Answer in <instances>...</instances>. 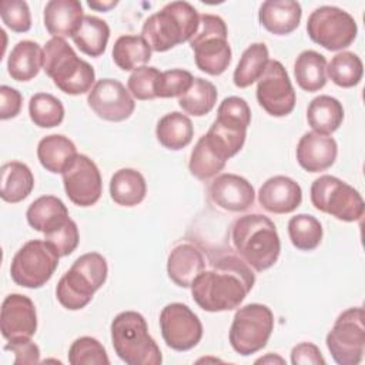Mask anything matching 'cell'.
Here are the masks:
<instances>
[{
  "mask_svg": "<svg viewBox=\"0 0 365 365\" xmlns=\"http://www.w3.org/2000/svg\"><path fill=\"white\" fill-rule=\"evenodd\" d=\"M151 48L141 36H120L113 46V61L124 71L145 66L151 58Z\"/></svg>",
  "mask_w": 365,
  "mask_h": 365,
  "instance_id": "obj_33",
  "label": "cell"
},
{
  "mask_svg": "<svg viewBox=\"0 0 365 365\" xmlns=\"http://www.w3.org/2000/svg\"><path fill=\"white\" fill-rule=\"evenodd\" d=\"M217 117H222L248 127L251 123V110L244 98L231 96L221 101L217 110Z\"/></svg>",
  "mask_w": 365,
  "mask_h": 365,
  "instance_id": "obj_45",
  "label": "cell"
},
{
  "mask_svg": "<svg viewBox=\"0 0 365 365\" xmlns=\"http://www.w3.org/2000/svg\"><path fill=\"white\" fill-rule=\"evenodd\" d=\"M364 73L361 58L352 51H341L335 54L327 64V77L339 87L349 88L359 84Z\"/></svg>",
  "mask_w": 365,
  "mask_h": 365,
  "instance_id": "obj_36",
  "label": "cell"
},
{
  "mask_svg": "<svg viewBox=\"0 0 365 365\" xmlns=\"http://www.w3.org/2000/svg\"><path fill=\"white\" fill-rule=\"evenodd\" d=\"M87 4H88L90 9H94L97 11H108L110 9L115 7L118 4V1L117 0H111V1H98V0L93 1V0H88Z\"/></svg>",
  "mask_w": 365,
  "mask_h": 365,
  "instance_id": "obj_49",
  "label": "cell"
},
{
  "mask_svg": "<svg viewBox=\"0 0 365 365\" xmlns=\"http://www.w3.org/2000/svg\"><path fill=\"white\" fill-rule=\"evenodd\" d=\"M254 284L251 267L238 255L224 254L211 261V269H204L190 288L201 309L222 312L238 308Z\"/></svg>",
  "mask_w": 365,
  "mask_h": 365,
  "instance_id": "obj_1",
  "label": "cell"
},
{
  "mask_svg": "<svg viewBox=\"0 0 365 365\" xmlns=\"http://www.w3.org/2000/svg\"><path fill=\"white\" fill-rule=\"evenodd\" d=\"M294 76L302 90L308 93L321 90L327 84L325 57L318 51L304 50L294 63Z\"/></svg>",
  "mask_w": 365,
  "mask_h": 365,
  "instance_id": "obj_32",
  "label": "cell"
},
{
  "mask_svg": "<svg viewBox=\"0 0 365 365\" xmlns=\"http://www.w3.org/2000/svg\"><path fill=\"white\" fill-rule=\"evenodd\" d=\"M258 104L272 117H285L295 107V90L285 67L278 60H269L257 84Z\"/></svg>",
  "mask_w": 365,
  "mask_h": 365,
  "instance_id": "obj_13",
  "label": "cell"
},
{
  "mask_svg": "<svg viewBox=\"0 0 365 365\" xmlns=\"http://www.w3.org/2000/svg\"><path fill=\"white\" fill-rule=\"evenodd\" d=\"M224 160H221L208 145V143L205 141V137L201 135L200 140L197 141V144L194 145L191 155H190V163H188V168L190 173L201 180H210L212 177H215L220 171L224 170L225 167Z\"/></svg>",
  "mask_w": 365,
  "mask_h": 365,
  "instance_id": "obj_39",
  "label": "cell"
},
{
  "mask_svg": "<svg viewBox=\"0 0 365 365\" xmlns=\"http://www.w3.org/2000/svg\"><path fill=\"white\" fill-rule=\"evenodd\" d=\"M344 120V107L335 97L322 94L311 100L307 108L309 127L319 134L329 135L339 128Z\"/></svg>",
  "mask_w": 365,
  "mask_h": 365,
  "instance_id": "obj_27",
  "label": "cell"
},
{
  "mask_svg": "<svg viewBox=\"0 0 365 365\" xmlns=\"http://www.w3.org/2000/svg\"><path fill=\"white\" fill-rule=\"evenodd\" d=\"M63 184L68 200L78 207L94 205L103 192L100 170L84 154H77L63 171Z\"/></svg>",
  "mask_w": 365,
  "mask_h": 365,
  "instance_id": "obj_15",
  "label": "cell"
},
{
  "mask_svg": "<svg viewBox=\"0 0 365 365\" xmlns=\"http://www.w3.org/2000/svg\"><path fill=\"white\" fill-rule=\"evenodd\" d=\"M288 235L295 248L312 251L321 244L322 225L314 215L297 214L288 221Z\"/></svg>",
  "mask_w": 365,
  "mask_h": 365,
  "instance_id": "obj_37",
  "label": "cell"
},
{
  "mask_svg": "<svg viewBox=\"0 0 365 365\" xmlns=\"http://www.w3.org/2000/svg\"><path fill=\"white\" fill-rule=\"evenodd\" d=\"M210 197L220 208L241 212L254 204L255 190L247 178L228 173L214 178L210 185Z\"/></svg>",
  "mask_w": 365,
  "mask_h": 365,
  "instance_id": "obj_18",
  "label": "cell"
},
{
  "mask_svg": "<svg viewBox=\"0 0 365 365\" xmlns=\"http://www.w3.org/2000/svg\"><path fill=\"white\" fill-rule=\"evenodd\" d=\"M34 187L31 170L20 161H9L1 165V191L6 202H20L30 195Z\"/></svg>",
  "mask_w": 365,
  "mask_h": 365,
  "instance_id": "obj_30",
  "label": "cell"
},
{
  "mask_svg": "<svg viewBox=\"0 0 365 365\" xmlns=\"http://www.w3.org/2000/svg\"><path fill=\"white\" fill-rule=\"evenodd\" d=\"M76 155L77 148L74 143L61 134L46 135L37 145V158L40 164L54 174H63Z\"/></svg>",
  "mask_w": 365,
  "mask_h": 365,
  "instance_id": "obj_25",
  "label": "cell"
},
{
  "mask_svg": "<svg viewBox=\"0 0 365 365\" xmlns=\"http://www.w3.org/2000/svg\"><path fill=\"white\" fill-rule=\"evenodd\" d=\"M60 255L44 240L27 241L13 257L10 275L14 284L24 288H40L57 269Z\"/></svg>",
  "mask_w": 365,
  "mask_h": 365,
  "instance_id": "obj_10",
  "label": "cell"
},
{
  "mask_svg": "<svg viewBox=\"0 0 365 365\" xmlns=\"http://www.w3.org/2000/svg\"><path fill=\"white\" fill-rule=\"evenodd\" d=\"M155 135L163 147L177 151L191 143L194 135V125L190 117L180 111H171L158 120Z\"/></svg>",
  "mask_w": 365,
  "mask_h": 365,
  "instance_id": "obj_29",
  "label": "cell"
},
{
  "mask_svg": "<svg viewBox=\"0 0 365 365\" xmlns=\"http://www.w3.org/2000/svg\"><path fill=\"white\" fill-rule=\"evenodd\" d=\"M275 362H278V364H285V361H284L281 356L274 355V354H268L267 356L259 358V359L255 361V364H275Z\"/></svg>",
  "mask_w": 365,
  "mask_h": 365,
  "instance_id": "obj_50",
  "label": "cell"
},
{
  "mask_svg": "<svg viewBox=\"0 0 365 365\" xmlns=\"http://www.w3.org/2000/svg\"><path fill=\"white\" fill-rule=\"evenodd\" d=\"M71 38L81 53L90 57H98L106 51L110 27L104 20L86 14Z\"/></svg>",
  "mask_w": 365,
  "mask_h": 365,
  "instance_id": "obj_31",
  "label": "cell"
},
{
  "mask_svg": "<svg viewBox=\"0 0 365 365\" xmlns=\"http://www.w3.org/2000/svg\"><path fill=\"white\" fill-rule=\"evenodd\" d=\"M192 81H194L192 74L182 68L161 71L155 83V97H160V98L181 97L191 87Z\"/></svg>",
  "mask_w": 365,
  "mask_h": 365,
  "instance_id": "obj_41",
  "label": "cell"
},
{
  "mask_svg": "<svg viewBox=\"0 0 365 365\" xmlns=\"http://www.w3.org/2000/svg\"><path fill=\"white\" fill-rule=\"evenodd\" d=\"M43 67V48L31 40L19 41L10 51L7 71L16 81H29L34 78Z\"/></svg>",
  "mask_w": 365,
  "mask_h": 365,
  "instance_id": "obj_26",
  "label": "cell"
},
{
  "mask_svg": "<svg viewBox=\"0 0 365 365\" xmlns=\"http://www.w3.org/2000/svg\"><path fill=\"white\" fill-rule=\"evenodd\" d=\"M6 351L14 354V365L37 364L40 362V349L31 341V338H23L16 341H9L4 345Z\"/></svg>",
  "mask_w": 365,
  "mask_h": 365,
  "instance_id": "obj_46",
  "label": "cell"
},
{
  "mask_svg": "<svg viewBox=\"0 0 365 365\" xmlns=\"http://www.w3.org/2000/svg\"><path fill=\"white\" fill-rule=\"evenodd\" d=\"M261 207L272 214H289L302 202V190L297 181L287 175L268 178L258 191Z\"/></svg>",
  "mask_w": 365,
  "mask_h": 365,
  "instance_id": "obj_19",
  "label": "cell"
},
{
  "mask_svg": "<svg viewBox=\"0 0 365 365\" xmlns=\"http://www.w3.org/2000/svg\"><path fill=\"white\" fill-rule=\"evenodd\" d=\"M43 70L57 88L70 96H80L94 86V68L81 60L73 47L60 37L50 38L43 47Z\"/></svg>",
  "mask_w": 365,
  "mask_h": 365,
  "instance_id": "obj_4",
  "label": "cell"
},
{
  "mask_svg": "<svg viewBox=\"0 0 365 365\" xmlns=\"http://www.w3.org/2000/svg\"><path fill=\"white\" fill-rule=\"evenodd\" d=\"M83 17V6L78 0H50L43 13L46 30L60 38L71 37Z\"/></svg>",
  "mask_w": 365,
  "mask_h": 365,
  "instance_id": "obj_23",
  "label": "cell"
},
{
  "mask_svg": "<svg viewBox=\"0 0 365 365\" xmlns=\"http://www.w3.org/2000/svg\"><path fill=\"white\" fill-rule=\"evenodd\" d=\"M23 97L21 94L9 86L0 87V118L9 120L20 114Z\"/></svg>",
  "mask_w": 365,
  "mask_h": 365,
  "instance_id": "obj_48",
  "label": "cell"
},
{
  "mask_svg": "<svg viewBox=\"0 0 365 365\" xmlns=\"http://www.w3.org/2000/svg\"><path fill=\"white\" fill-rule=\"evenodd\" d=\"M197 67L210 74H222L231 63V47L225 21L215 14H201L200 24L190 38Z\"/></svg>",
  "mask_w": 365,
  "mask_h": 365,
  "instance_id": "obj_7",
  "label": "cell"
},
{
  "mask_svg": "<svg viewBox=\"0 0 365 365\" xmlns=\"http://www.w3.org/2000/svg\"><path fill=\"white\" fill-rule=\"evenodd\" d=\"M44 241H47L60 257L70 255L80 241L77 224L70 218L57 230L44 234Z\"/></svg>",
  "mask_w": 365,
  "mask_h": 365,
  "instance_id": "obj_44",
  "label": "cell"
},
{
  "mask_svg": "<svg viewBox=\"0 0 365 365\" xmlns=\"http://www.w3.org/2000/svg\"><path fill=\"white\" fill-rule=\"evenodd\" d=\"M364 309L348 308L335 319L327 335V348L338 365H358L365 351Z\"/></svg>",
  "mask_w": 365,
  "mask_h": 365,
  "instance_id": "obj_12",
  "label": "cell"
},
{
  "mask_svg": "<svg viewBox=\"0 0 365 365\" xmlns=\"http://www.w3.org/2000/svg\"><path fill=\"white\" fill-rule=\"evenodd\" d=\"M307 33L314 43L329 51H338L352 44L358 26L348 11L335 6H321L309 14Z\"/></svg>",
  "mask_w": 365,
  "mask_h": 365,
  "instance_id": "obj_11",
  "label": "cell"
},
{
  "mask_svg": "<svg viewBox=\"0 0 365 365\" xmlns=\"http://www.w3.org/2000/svg\"><path fill=\"white\" fill-rule=\"evenodd\" d=\"M200 24V14L188 1L167 3L143 24L141 37L153 51H167L190 41Z\"/></svg>",
  "mask_w": 365,
  "mask_h": 365,
  "instance_id": "obj_3",
  "label": "cell"
},
{
  "mask_svg": "<svg viewBox=\"0 0 365 365\" xmlns=\"http://www.w3.org/2000/svg\"><path fill=\"white\" fill-rule=\"evenodd\" d=\"M29 114L31 121L41 128H53L61 124L64 118L63 103L48 93H37L29 101Z\"/></svg>",
  "mask_w": 365,
  "mask_h": 365,
  "instance_id": "obj_38",
  "label": "cell"
},
{
  "mask_svg": "<svg viewBox=\"0 0 365 365\" xmlns=\"http://www.w3.org/2000/svg\"><path fill=\"white\" fill-rule=\"evenodd\" d=\"M160 329L164 342L174 351H190L202 338V324L185 304L171 302L160 314Z\"/></svg>",
  "mask_w": 365,
  "mask_h": 365,
  "instance_id": "obj_14",
  "label": "cell"
},
{
  "mask_svg": "<svg viewBox=\"0 0 365 365\" xmlns=\"http://www.w3.org/2000/svg\"><path fill=\"white\" fill-rule=\"evenodd\" d=\"M268 61H269L268 47L264 43H252L244 50L234 70V76H232L234 84L240 88L250 87L262 76Z\"/></svg>",
  "mask_w": 365,
  "mask_h": 365,
  "instance_id": "obj_34",
  "label": "cell"
},
{
  "mask_svg": "<svg viewBox=\"0 0 365 365\" xmlns=\"http://www.w3.org/2000/svg\"><path fill=\"white\" fill-rule=\"evenodd\" d=\"M292 365H324L325 359L315 344L301 342L291 351Z\"/></svg>",
  "mask_w": 365,
  "mask_h": 365,
  "instance_id": "obj_47",
  "label": "cell"
},
{
  "mask_svg": "<svg viewBox=\"0 0 365 365\" xmlns=\"http://www.w3.org/2000/svg\"><path fill=\"white\" fill-rule=\"evenodd\" d=\"M274 331V314L262 304H247L237 309L230 328V344L235 352L248 356L261 351Z\"/></svg>",
  "mask_w": 365,
  "mask_h": 365,
  "instance_id": "obj_9",
  "label": "cell"
},
{
  "mask_svg": "<svg viewBox=\"0 0 365 365\" xmlns=\"http://www.w3.org/2000/svg\"><path fill=\"white\" fill-rule=\"evenodd\" d=\"M108 267L106 258L98 252L80 255L70 269L60 278L56 297L70 311H78L90 304L96 291L107 279Z\"/></svg>",
  "mask_w": 365,
  "mask_h": 365,
  "instance_id": "obj_6",
  "label": "cell"
},
{
  "mask_svg": "<svg viewBox=\"0 0 365 365\" xmlns=\"http://www.w3.org/2000/svg\"><path fill=\"white\" fill-rule=\"evenodd\" d=\"M204 269V255L200 248L191 242H180L168 254L167 274L170 279L181 288H190L192 281Z\"/></svg>",
  "mask_w": 365,
  "mask_h": 365,
  "instance_id": "obj_21",
  "label": "cell"
},
{
  "mask_svg": "<svg viewBox=\"0 0 365 365\" xmlns=\"http://www.w3.org/2000/svg\"><path fill=\"white\" fill-rule=\"evenodd\" d=\"M312 205L336 220L354 222L364 215V200L358 190L334 175H321L311 184Z\"/></svg>",
  "mask_w": 365,
  "mask_h": 365,
  "instance_id": "obj_8",
  "label": "cell"
},
{
  "mask_svg": "<svg viewBox=\"0 0 365 365\" xmlns=\"http://www.w3.org/2000/svg\"><path fill=\"white\" fill-rule=\"evenodd\" d=\"M87 103L100 118L113 123L127 120L135 108L130 91L114 78L98 80L88 91Z\"/></svg>",
  "mask_w": 365,
  "mask_h": 365,
  "instance_id": "obj_16",
  "label": "cell"
},
{
  "mask_svg": "<svg viewBox=\"0 0 365 365\" xmlns=\"http://www.w3.org/2000/svg\"><path fill=\"white\" fill-rule=\"evenodd\" d=\"M336 141L315 131L305 133L297 145V161L308 173L328 170L336 160Z\"/></svg>",
  "mask_w": 365,
  "mask_h": 365,
  "instance_id": "obj_20",
  "label": "cell"
},
{
  "mask_svg": "<svg viewBox=\"0 0 365 365\" xmlns=\"http://www.w3.org/2000/svg\"><path fill=\"white\" fill-rule=\"evenodd\" d=\"M217 97V88L211 81L195 77L191 87L181 97H178V106L185 114L202 117L214 108Z\"/></svg>",
  "mask_w": 365,
  "mask_h": 365,
  "instance_id": "obj_35",
  "label": "cell"
},
{
  "mask_svg": "<svg viewBox=\"0 0 365 365\" xmlns=\"http://www.w3.org/2000/svg\"><path fill=\"white\" fill-rule=\"evenodd\" d=\"M147 194V182L143 174L134 168H121L110 180L111 200L121 207L138 205Z\"/></svg>",
  "mask_w": 365,
  "mask_h": 365,
  "instance_id": "obj_28",
  "label": "cell"
},
{
  "mask_svg": "<svg viewBox=\"0 0 365 365\" xmlns=\"http://www.w3.org/2000/svg\"><path fill=\"white\" fill-rule=\"evenodd\" d=\"M161 71L151 66H141L133 70L127 80L128 91L137 100H153L155 97V83Z\"/></svg>",
  "mask_w": 365,
  "mask_h": 365,
  "instance_id": "obj_42",
  "label": "cell"
},
{
  "mask_svg": "<svg viewBox=\"0 0 365 365\" xmlns=\"http://www.w3.org/2000/svg\"><path fill=\"white\" fill-rule=\"evenodd\" d=\"M301 16V4L294 0H267L258 11V20L262 27L277 36L292 33L299 26Z\"/></svg>",
  "mask_w": 365,
  "mask_h": 365,
  "instance_id": "obj_22",
  "label": "cell"
},
{
  "mask_svg": "<svg viewBox=\"0 0 365 365\" xmlns=\"http://www.w3.org/2000/svg\"><path fill=\"white\" fill-rule=\"evenodd\" d=\"M68 362L71 365H108L106 348L91 336L77 338L68 349Z\"/></svg>",
  "mask_w": 365,
  "mask_h": 365,
  "instance_id": "obj_40",
  "label": "cell"
},
{
  "mask_svg": "<svg viewBox=\"0 0 365 365\" xmlns=\"http://www.w3.org/2000/svg\"><path fill=\"white\" fill-rule=\"evenodd\" d=\"M27 222L38 232L47 234L70 220L66 204L54 195H43L34 200L26 212Z\"/></svg>",
  "mask_w": 365,
  "mask_h": 365,
  "instance_id": "obj_24",
  "label": "cell"
},
{
  "mask_svg": "<svg viewBox=\"0 0 365 365\" xmlns=\"http://www.w3.org/2000/svg\"><path fill=\"white\" fill-rule=\"evenodd\" d=\"M3 23L16 33H26L31 27V14L24 0H3L0 3Z\"/></svg>",
  "mask_w": 365,
  "mask_h": 365,
  "instance_id": "obj_43",
  "label": "cell"
},
{
  "mask_svg": "<svg viewBox=\"0 0 365 365\" xmlns=\"http://www.w3.org/2000/svg\"><path fill=\"white\" fill-rule=\"evenodd\" d=\"M231 240L237 255L258 272L271 268L281 252L277 227L262 214L237 218L231 227Z\"/></svg>",
  "mask_w": 365,
  "mask_h": 365,
  "instance_id": "obj_2",
  "label": "cell"
},
{
  "mask_svg": "<svg viewBox=\"0 0 365 365\" xmlns=\"http://www.w3.org/2000/svg\"><path fill=\"white\" fill-rule=\"evenodd\" d=\"M1 335L7 341L31 338L37 329V314L33 301L23 294H10L1 304Z\"/></svg>",
  "mask_w": 365,
  "mask_h": 365,
  "instance_id": "obj_17",
  "label": "cell"
},
{
  "mask_svg": "<svg viewBox=\"0 0 365 365\" xmlns=\"http://www.w3.org/2000/svg\"><path fill=\"white\" fill-rule=\"evenodd\" d=\"M110 331L113 348L123 362L128 365H160L163 362L161 351L140 312H120L113 319Z\"/></svg>",
  "mask_w": 365,
  "mask_h": 365,
  "instance_id": "obj_5",
  "label": "cell"
}]
</instances>
